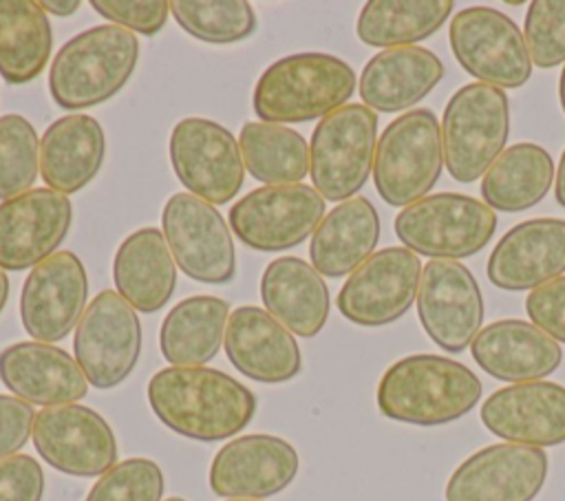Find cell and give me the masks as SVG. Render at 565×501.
Returning <instances> with one entry per match:
<instances>
[{
    "label": "cell",
    "instance_id": "obj_49",
    "mask_svg": "<svg viewBox=\"0 0 565 501\" xmlns=\"http://www.w3.org/2000/svg\"><path fill=\"white\" fill-rule=\"evenodd\" d=\"M163 501H185V499H181V497H170V499H163Z\"/></svg>",
    "mask_w": 565,
    "mask_h": 501
},
{
    "label": "cell",
    "instance_id": "obj_20",
    "mask_svg": "<svg viewBox=\"0 0 565 501\" xmlns=\"http://www.w3.org/2000/svg\"><path fill=\"white\" fill-rule=\"evenodd\" d=\"M298 472L296 448L276 435H243L212 459L210 488L225 499H267L285 490Z\"/></svg>",
    "mask_w": 565,
    "mask_h": 501
},
{
    "label": "cell",
    "instance_id": "obj_6",
    "mask_svg": "<svg viewBox=\"0 0 565 501\" xmlns=\"http://www.w3.org/2000/svg\"><path fill=\"white\" fill-rule=\"evenodd\" d=\"M510 135L508 95L488 84L461 86L441 117L444 166L459 183H472L503 152Z\"/></svg>",
    "mask_w": 565,
    "mask_h": 501
},
{
    "label": "cell",
    "instance_id": "obj_12",
    "mask_svg": "<svg viewBox=\"0 0 565 501\" xmlns=\"http://www.w3.org/2000/svg\"><path fill=\"white\" fill-rule=\"evenodd\" d=\"M75 360L88 384L113 388L135 369L141 351L137 311L113 289L97 294L75 327Z\"/></svg>",
    "mask_w": 565,
    "mask_h": 501
},
{
    "label": "cell",
    "instance_id": "obj_14",
    "mask_svg": "<svg viewBox=\"0 0 565 501\" xmlns=\"http://www.w3.org/2000/svg\"><path fill=\"white\" fill-rule=\"evenodd\" d=\"M422 263L408 247H384L369 256L338 294L340 313L360 327H382L402 318L417 300Z\"/></svg>",
    "mask_w": 565,
    "mask_h": 501
},
{
    "label": "cell",
    "instance_id": "obj_42",
    "mask_svg": "<svg viewBox=\"0 0 565 501\" xmlns=\"http://www.w3.org/2000/svg\"><path fill=\"white\" fill-rule=\"evenodd\" d=\"M44 472L29 455L0 459V501H42Z\"/></svg>",
    "mask_w": 565,
    "mask_h": 501
},
{
    "label": "cell",
    "instance_id": "obj_11",
    "mask_svg": "<svg viewBox=\"0 0 565 501\" xmlns=\"http://www.w3.org/2000/svg\"><path fill=\"white\" fill-rule=\"evenodd\" d=\"M161 227L172 258L185 276L210 285L234 278V241L212 203L190 192H177L163 205Z\"/></svg>",
    "mask_w": 565,
    "mask_h": 501
},
{
    "label": "cell",
    "instance_id": "obj_27",
    "mask_svg": "<svg viewBox=\"0 0 565 501\" xmlns=\"http://www.w3.org/2000/svg\"><path fill=\"white\" fill-rule=\"evenodd\" d=\"M260 298L287 331L313 338L329 318V289L322 276L298 256L274 258L260 276Z\"/></svg>",
    "mask_w": 565,
    "mask_h": 501
},
{
    "label": "cell",
    "instance_id": "obj_45",
    "mask_svg": "<svg viewBox=\"0 0 565 501\" xmlns=\"http://www.w3.org/2000/svg\"><path fill=\"white\" fill-rule=\"evenodd\" d=\"M554 179H556V181H554L556 201H558V205L565 207V152H563V157H561V163H558V168H556Z\"/></svg>",
    "mask_w": 565,
    "mask_h": 501
},
{
    "label": "cell",
    "instance_id": "obj_44",
    "mask_svg": "<svg viewBox=\"0 0 565 501\" xmlns=\"http://www.w3.org/2000/svg\"><path fill=\"white\" fill-rule=\"evenodd\" d=\"M79 0H68V2H60V0H44L40 2V7L53 15H71L79 9Z\"/></svg>",
    "mask_w": 565,
    "mask_h": 501
},
{
    "label": "cell",
    "instance_id": "obj_9",
    "mask_svg": "<svg viewBox=\"0 0 565 501\" xmlns=\"http://www.w3.org/2000/svg\"><path fill=\"white\" fill-rule=\"evenodd\" d=\"M448 38L455 60L479 84L519 88L532 75L523 31L503 11L468 7L452 18Z\"/></svg>",
    "mask_w": 565,
    "mask_h": 501
},
{
    "label": "cell",
    "instance_id": "obj_29",
    "mask_svg": "<svg viewBox=\"0 0 565 501\" xmlns=\"http://www.w3.org/2000/svg\"><path fill=\"white\" fill-rule=\"evenodd\" d=\"M104 152L106 139L95 117H60L40 139V174L51 190L68 196L95 179Z\"/></svg>",
    "mask_w": 565,
    "mask_h": 501
},
{
    "label": "cell",
    "instance_id": "obj_13",
    "mask_svg": "<svg viewBox=\"0 0 565 501\" xmlns=\"http://www.w3.org/2000/svg\"><path fill=\"white\" fill-rule=\"evenodd\" d=\"M324 218V199L313 185L256 188L230 210V227L247 247L280 252L302 243Z\"/></svg>",
    "mask_w": 565,
    "mask_h": 501
},
{
    "label": "cell",
    "instance_id": "obj_35",
    "mask_svg": "<svg viewBox=\"0 0 565 501\" xmlns=\"http://www.w3.org/2000/svg\"><path fill=\"white\" fill-rule=\"evenodd\" d=\"M245 170L267 185H294L309 172V148L300 132L267 121H247L238 135Z\"/></svg>",
    "mask_w": 565,
    "mask_h": 501
},
{
    "label": "cell",
    "instance_id": "obj_3",
    "mask_svg": "<svg viewBox=\"0 0 565 501\" xmlns=\"http://www.w3.org/2000/svg\"><path fill=\"white\" fill-rule=\"evenodd\" d=\"M353 68L327 53L287 55L258 77L254 110L267 124H298L322 119L347 106L355 90Z\"/></svg>",
    "mask_w": 565,
    "mask_h": 501
},
{
    "label": "cell",
    "instance_id": "obj_2",
    "mask_svg": "<svg viewBox=\"0 0 565 501\" xmlns=\"http://www.w3.org/2000/svg\"><path fill=\"white\" fill-rule=\"evenodd\" d=\"M481 399V380L461 362L417 353L391 364L377 384V408L384 417L441 426L470 413Z\"/></svg>",
    "mask_w": 565,
    "mask_h": 501
},
{
    "label": "cell",
    "instance_id": "obj_15",
    "mask_svg": "<svg viewBox=\"0 0 565 501\" xmlns=\"http://www.w3.org/2000/svg\"><path fill=\"white\" fill-rule=\"evenodd\" d=\"M417 316L428 338L444 351L468 349L483 322V298L472 271L459 260H428L419 278Z\"/></svg>",
    "mask_w": 565,
    "mask_h": 501
},
{
    "label": "cell",
    "instance_id": "obj_24",
    "mask_svg": "<svg viewBox=\"0 0 565 501\" xmlns=\"http://www.w3.org/2000/svg\"><path fill=\"white\" fill-rule=\"evenodd\" d=\"M2 384L26 404L64 406L88 393V380L75 358L46 342H15L0 351Z\"/></svg>",
    "mask_w": 565,
    "mask_h": 501
},
{
    "label": "cell",
    "instance_id": "obj_30",
    "mask_svg": "<svg viewBox=\"0 0 565 501\" xmlns=\"http://www.w3.org/2000/svg\"><path fill=\"white\" fill-rule=\"evenodd\" d=\"M380 241V216L364 196L338 203L320 221L309 243V258L320 276H351Z\"/></svg>",
    "mask_w": 565,
    "mask_h": 501
},
{
    "label": "cell",
    "instance_id": "obj_4",
    "mask_svg": "<svg viewBox=\"0 0 565 501\" xmlns=\"http://www.w3.org/2000/svg\"><path fill=\"white\" fill-rule=\"evenodd\" d=\"M137 57L132 31L117 24L90 26L57 51L49 71L51 97L66 110L97 106L124 88Z\"/></svg>",
    "mask_w": 565,
    "mask_h": 501
},
{
    "label": "cell",
    "instance_id": "obj_17",
    "mask_svg": "<svg viewBox=\"0 0 565 501\" xmlns=\"http://www.w3.org/2000/svg\"><path fill=\"white\" fill-rule=\"evenodd\" d=\"M547 468L543 448L492 444L459 463L446 483V501H532Z\"/></svg>",
    "mask_w": 565,
    "mask_h": 501
},
{
    "label": "cell",
    "instance_id": "obj_36",
    "mask_svg": "<svg viewBox=\"0 0 565 501\" xmlns=\"http://www.w3.org/2000/svg\"><path fill=\"white\" fill-rule=\"evenodd\" d=\"M170 13L179 26L210 44H232L256 31V13L245 0H174Z\"/></svg>",
    "mask_w": 565,
    "mask_h": 501
},
{
    "label": "cell",
    "instance_id": "obj_25",
    "mask_svg": "<svg viewBox=\"0 0 565 501\" xmlns=\"http://www.w3.org/2000/svg\"><path fill=\"white\" fill-rule=\"evenodd\" d=\"M475 362L501 382H536L554 373L563 360L556 340L525 320H497L470 344Z\"/></svg>",
    "mask_w": 565,
    "mask_h": 501
},
{
    "label": "cell",
    "instance_id": "obj_31",
    "mask_svg": "<svg viewBox=\"0 0 565 501\" xmlns=\"http://www.w3.org/2000/svg\"><path fill=\"white\" fill-rule=\"evenodd\" d=\"M230 305L216 296H192L174 305L161 322L159 347L172 366H203L225 342Z\"/></svg>",
    "mask_w": 565,
    "mask_h": 501
},
{
    "label": "cell",
    "instance_id": "obj_46",
    "mask_svg": "<svg viewBox=\"0 0 565 501\" xmlns=\"http://www.w3.org/2000/svg\"><path fill=\"white\" fill-rule=\"evenodd\" d=\"M7 298H9V278H7V274L0 269V311L4 309Z\"/></svg>",
    "mask_w": 565,
    "mask_h": 501
},
{
    "label": "cell",
    "instance_id": "obj_10",
    "mask_svg": "<svg viewBox=\"0 0 565 501\" xmlns=\"http://www.w3.org/2000/svg\"><path fill=\"white\" fill-rule=\"evenodd\" d=\"M172 170L190 194L212 203H230L245 179V163L236 137L205 117L181 119L168 143Z\"/></svg>",
    "mask_w": 565,
    "mask_h": 501
},
{
    "label": "cell",
    "instance_id": "obj_22",
    "mask_svg": "<svg viewBox=\"0 0 565 501\" xmlns=\"http://www.w3.org/2000/svg\"><path fill=\"white\" fill-rule=\"evenodd\" d=\"M488 278L505 291L536 289L565 274V221L530 218L508 230L488 258Z\"/></svg>",
    "mask_w": 565,
    "mask_h": 501
},
{
    "label": "cell",
    "instance_id": "obj_23",
    "mask_svg": "<svg viewBox=\"0 0 565 501\" xmlns=\"http://www.w3.org/2000/svg\"><path fill=\"white\" fill-rule=\"evenodd\" d=\"M223 347L234 369L256 382L280 384L296 377L302 366L294 333L254 305L230 311Z\"/></svg>",
    "mask_w": 565,
    "mask_h": 501
},
{
    "label": "cell",
    "instance_id": "obj_39",
    "mask_svg": "<svg viewBox=\"0 0 565 501\" xmlns=\"http://www.w3.org/2000/svg\"><path fill=\"white\" fill-rule=\"evenodd\" d=\"M525 46L532 64L554 68L565 62V0H536L525 13Z\"/></svg>",
    "mask_w": 565,
    "mask_h": 501
},
{
    "label": "cell",
    "instance_id": "obj_33",
    "mask_svg": "<svg viewBox=\"0 0 565 501\" xmlns=\"http://www.w3.org/2000/svg\"><path fill=\"white\" fill-rule=\"evenodd\" d=\"M53 33L33 0H0V75L9 84L35 79L49 62Z\"/></svg>",
    "mask_w": 565,
    "mask_h": 501
},
{
    "label": "cell",
    "instance_id": "obj_19",
    "mask_svg": "<svg viewBox=\"0 0 565 501\" xmlns=\"http://www.w3.org/2000/svg\"><path fill=\"white\" fill-rule=\"evenodd\" d=\"M73 207L51 188H33L0 203V269L20 271L55 254L68 234Z\"/></svg>",
    "mask_w": 565,
    "mask_h": 501
},
{
    "label": "cell",
    "instance_id": "obj_1",
    "mask_svg": "<svg viewBox=\"0 0 565 501\" xmlns=\"http://www.w3.org/2000/svg\"><path fill=\"white\" fill-rule=\"evenodd\" d=\"M148 404L177 435L221 441L241 433L256 413V395L210 366H168L148 382Z\"/></svg>",
    "mask_w": 565,
    "mask_h": 501
},
{
    "label": "cell",
    "instance_id": "obj_8",
    "mask_svg": "<svg viewBox=\"0 0 565 501\" xmlns=\"http://www.w3.org/2000/svg\"><path fill=\"white\" fill-rule=\"evenodd\" d=\"M494 230V210L457 192L424 196L395 216V234L404 247L430 260L468 258L490 243Z\"/></svg>",
    "mask_w": 565,
    "mask_h": 501
},
{
    "label": "cell",
    "instance_id": "obj_38",
    "mask_svg": "<svg viewBox=\"0 0 565 501\" xmlns=\"http://www.w3.org/2000/svg\"><path fill=\"white\" fill-rule=\"evenodd\" d=\"M163 472L146 457L115 463L90 488L84 501H161Z\"/></svg>",
    "mask_w": 565,
    "mask_h": 501
},
{
    "label": "cell",
    "instance_id": "obj_7",
    "mask_svg": "<svg viewBox=\"0 0 565 501\" xmlns=\"http://www.w3.org/2000/svg\"><path fill=\"white\" fill-rule=\"evenodd\" d=\"M377 115L364 104H347L318 121L309 141V177L327 201H347L373 172Z\"/></svg>",
    "mask_w": 565,
    "mask_h": 501
},
{
    "label": "cell",
    "instance_id": "obj_34",
    "mask_svg": "<svg viewBox=\"0 0 565 501\" xmlns=\"http://www.w3.org/2000/svg\"><path fill=\"white\" fill-rule=\"evenodd\" d=\"M450 0H371L358 15V38L369 46H411L430 38L452 13Z\"/></svg>",
    "mask_w": 565,
    "mask_h": 501
},
{
    "label": "cell",
    "instance_id": "obj_18",
    "mask_svg": "<svg viewBox=\"0 0 565 501\" xmlns=\"http://www.w3.org/2000/svg\"><path fill=\"white\" fill-rule=\"evenodd\" d=\"M88 278L73 252H55L31 269L22 285L20 318L38 342L66 338L84 316Z\"/></svg>",
    "mask_w": 565,
    "mask_h": 501
},
{
    "label": "cell",
    "instance_id": "obj_48",
    "mask_svg": "<svg viewBox=\"0 0 565 501\" xmlns=\"http://www.w3.org/2000/svg\"><path fill=\"white\" fill-rule=\"evenodd\" d=\"M227 501H260V499H227Z\"/></svg>",
    "mask_w": 565,
    "mask_h": 501
},
{
    "label": "cell",
    "instance_id": "obj_41",
    "mask_svg": "<svg viewBox=\"0 0 565 501\" xmlns=\"http://www.w3.org/2000/svg\"><path fill=\"white\" fill-rule=\"evenodd\" d=\"M525 311L543 333L565 342V276L532 289L525 298Z\"/></svg>",
    "mask_w": 565,
    "mask_h": 501
},
{
    "label": "cell",
    "instance_id": "obj_43",
    "mask_svg": "<svg viewBox=\"0 0 565 501\" xmlns=\"http://www.w3.org/2000/svg\"><path fill=\"white\" fill-rule=\"evenodd\" d=\"M35 411L15 395H0V459L13 457L33 435Z\"/></svg>",
    "mask_w": 565,
    "mask_h": 501
},
{
    "label": "cell",
    "instance_id": "obj_16",
    "mask_svg": "<svg viewBox=\"0 0 565 501\" xmlns=\"http://www.w3.org/2000/svg\"><path fill=\"white\" fill-rule=\"evenodd\" d=\"M31 439L51 468L73 477H102L117 463L113 428L97 411L82 404L42 408Z\"/></svg>",
    "mask_w": 565,
    "mask_h": 501
},
{
    "label": "cell",
    "instance_id": "obj_40",
    "mask_svg": "<svg viewBox=\"0 0 565 501\" xmlns=\"http://www.w3.org/2000/svg\"><path fill=\"white\" fill-rule=\"evenodd\" d=\"M90 7L110 24L143 35L161 31L170 13V2L166 0H93Z\"/></svg>",
    "mask_w": 565,
    "mask_h": 501
},
{
    "label": "cell",
    "instance_id": "obj_5",
    "mask_svg": "<svg viewBox=\"0 0 565 501\" xmlns=\"http://www.w3.org/2000/svg\"><path fill=\"white\" fill-rule=\"evenodd\" d=\"M444 166L439 119L415 108L393 119L377 139L373 181L377 194L395 207H408L435 188Z\"/></svg>",
    "mask_w": 565,
    "mask_h": 501
},
{
    "label": "cell",
    "instance_id": "obj_32",
    "mask_svg": "<svg viewBox=\"0 0 565 501\" xmlns=\"http://www.w3.org/2000/svg\"><path fill=\"white\" fill-rule=\"evenodd\" d=\"M554 163L536 143L505 148L481 179V196L490 210L521 212L534 207L552 188Z\"/></svg>",
    "mask_w": 565,
    "mask_h": 501
},
{
    "label": "cell",
    "instance_id": "obj_21",
    "mask_svg": "<svg viewBox=\"0 0 565 501\" xmlns=\"http://www.w3.org/2000/svg\"><path fill=\"white\" fill-rule=\"evenodd\" d=\"M481 422L510 444L558 446L565 441V386L543 380L503 386L481 404Z\"/></svg>",
    "mask_w": 565,
    "mask_h": 501
},
{
    "label": "cell",
    "instance_id": "obj_47",
    "mask_svg": "<svg viewBox=\"0 0 565 501\" xmlns=\"http://www.w3.org/2000/svg\"><path fill=\"white\" fill-rule=\"evenodd\" d=\"M558 97H561V108L565 113V66H563V73H561V84H558Z\"/></svg>",
    "mask_w": 565,
    "mask_h": 501
},
{
    "label": "cell",
    "instance_id": "obj_37",
    "mask_svg": "<svg viewBox=\"0 0 565 501\" xmlns=\"http://www.w3.org/2000/svg\"><path fill=\"white\" fill-rule=\"evenodd\" d=\"M40 172V139L22 115L0 117V199H13L33 185Z\"/></svg>",
    "mask_w": 565,
    "mask_h": 501
},
{
    "label": "cell",
    "instance_id": "obj_28",
    "mask_svg": "<svg viewBox=\"0 0 565 501\" xmlns=\"http://www.w3.org/2000/svg\"><path fill=\"white\" fill-rule=\"evenodd\" d=\"M117 294L135 309L154 313L163 309L177 285V263L157 227L128 234L113 258Z\"/></svg>",
    "mask_w": 565,
    "mask_h": 501
},
{
    "label": "cell",
    "instance_id": "obj_26",
    "mask_svg": "<svg viewBox=\"0 0 565 501\" xmlns=\"http://www.w3.org/2000/svg\"><path fill=\"white\" fill-rule=\"evenodd\" d=\"M444 77L441 60L424 46H395L373 55L360 75V97L373 113L406 110Z\"/></svg>",
    "mask_w": 565,
    "mask_h": 501
}]
</instances>
